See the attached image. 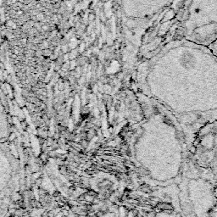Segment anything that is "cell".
<instances>
[{"label": "cell", "instance_id": "obj_1", "mask_svg": "<svg viewBox=\"0 0 217 217\" xmlns=\"http://www.w3.org/2000/svg\"><path fill=\"white\" fill-rule=\"evenodd\" d=\"M175 16V13L173 11V9H170V11L168 12L167 14H165V15H164V19L162 20V22H164V21H167L168 20H171V19H173Z\"/></svg>", "mask_w": 217, "mask_h": 217}, {"label": "cell", "instance_id": "obj_2", "mask_svg": "<svg viewBox=\"0 0 217 217\" xmlns=\"http://www.w3.org/2000/svg\"><path fill=\"white\" fill-rule=\"evenodd\" d=\"M37 20H42L43 19V15H42V14H39V15H37Z\"/></svg>", "mask_w": 217, "mask_h": 217}]
</instances>
